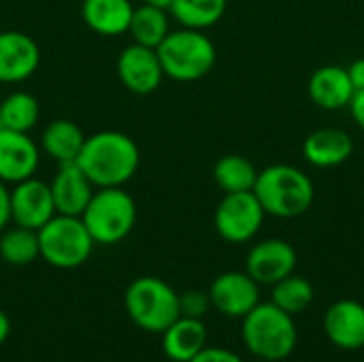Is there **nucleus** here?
Here are the masks:
<instances>
[{
  "instance_id": "2",
  "label": "nucleus",
  "mask_w": 364,
  "mask_h": 362,
  "mask_svg": "<svg viewBox=\"0 0 364 362\" xmlns=\"http://www.w3.org/2000/svg\"><path fill=\"white\" fill-rule=\"evenodd\" d=\"M241 339L252 356L258 361H286L299 344V329L294 316L277 305L258 303L245 318H241Z\"/></svg>"
},
{
  "instance_id": "23",
  "label": "nucleus",
  "mask_w": 364,
  "mask_h": 362,
  "mask_svg": "<svg viewBox=\"0 0 364 362\" xmlns=\"http://www.w3.org/2000/svg\"><path fill=\"white\" fill-rule=\"evenodd\" d=\"M213 179L224 194L252 192L258 179V169L239 154L222 156L213 166Z\"/></svg>"
},
{
  "instance_id": "26",
  "label": "nucleus",
  "mask_w": 364,
  "mask_h": 362,
  "mask_svg": "<svg viewBox=\"0 0 364 362\" xmlns=\"http://www.w3.org/2000/svg\"><path fill=\"white\" fill-rule=\"evenodd\" d=\"M41 115L38 100L30 92H11L0 98V128L30 132Z\"/></svg>"
},
{
  "instance_id": "28",
  "label": "nucleus",
  "mask_w": 364,
  "mask_h": 362,
  "mask_svg": "<svg viewBox=\"0 0 364 362\" xmlns=\"http://www.w3.org/2000/svg\"><path fill=\"white\" fill-rule=\"evenodd\" d=\"M209 307H211L209 292H203V290H188V292L179 294V312H181V316H186V318L203 320L205 314L209 312Z\"/></svg>"
},
{
  "instance_id": "35",
  "label": "nucleus",
  "mask_w": 364,
  "mask_h": 362,
  "mask_svg": "<svg viewBox=\"0 0 364 362\" xmlns=\"http://www.w3.org/2000/svg\"><path fill=\"white\" fill-rule=\"evenodd\" d=\"M256 362H269V361H256Z\"/></svg>"
},
{
  "instance_id": "29",
  "label": "nucleus",
  "mask_w": 364,
  "mask_h": 362,
  "mask_svg": "<svg viewBox=\"0 0 364 362\" xmlns=\"http://www.w3.org/2000/svg\"><path fill=\"white\" fill-rule=\"evenodd\" d=\"M190 362H243V358L226 348H203Z\"/></svg>"
},
{
  "instance_id": "27",
  "label": "nucleus",
  "mask_w": 364,
  "mask_h": 362,
  "mask_svg": "<svg viewBox=\"0 0 364 362\" xmlns=\"http://www.w3.org/2000/svg\"><path fill=\"white\" fill-rule=\"evenodd\" d=\"M314 299H316V290L307 277L290 273L288 277L273 284L271 303L290 316H296V314H303L305 309H309Z\"/></svg>"
},
{
  "instance_id": "25",
  "label": "nucleus",
  "mask_w": 364,
  "mask_h": 362,
  "mask_svg": "<svg viewBox=\"0 0 364 362\" xmlns=\"http://www.w3.org/2000/svg\"><path fill=\"white\" fill-rule=\"evenodd\" d=\"M0 258L11 267H26L41 258L38 252V233L26 226L4 228L0 235Z\"/></svg>"
},
{
  "instance_id": "1",
  "label": "nucleus",
  "mask_w": 364,
  "mask_h": 362,
  "mask_svg": "<svg viewBox=\"0 0 364 362\" xmlns=\"http://www.w3.org/2000/svg\"><path fill=\"white\" fill-rule=\"evenodd\" d=\"M77 164L96 188H124L139 171L141 151L128 134L102 130L85 137Z\"/></svg>"
},
{
  "instance_id": "7",
  "label": "nucleus",
  "mask_w": 364,
  "mask_h": 362,
  "mask_svg": "<svg viewBox=\"0 0 364 362\" xmlns=\"http://www.w3.org/2000/svg\"><path fill=\"white\" fill-rule=\"evenodd\" d=\"M41 258L55 269H77L87 262L94 252V239L77 215L55 213L38 230Z\"/></svg>"
},
{
  "instance_id": "32",
  "label": "nucleus",
  "mask_w": 364,
  "mask_h": 362,
  "mask_svg": "<svg viewBox=\"0 0 364 362\" xmlns=\"http://www.w3.org/2000/svg\"><path fill=\"white\" fill-rule=\"evenodd\" d=\"M348 70V77L354 85V90H364V58L354 60L350 66H346Z\"/></svg>"
},
{
  "instance_id": "17",
  "label": "nucleus",
  "mask_w": 364,
  "mask_h": 362,
  "mask_svg": "<svg viewBox=\"0 0 364 362\" xmlns=\"http://www.w3.org/2000/svg\"><path fill=\"white\" fill-rule=\"evenodd\" d=\"M307 92L316 107H320L324 111H339L350 105L356 90L348 77L346 66L326 64L311 73Z\"/></svg>"
},
{
  "instance_id": "11",
  "label": "nucleus",
  "mask_w": 364,
  "mask_h": 362,
  "mask_svg": "<svg viewBox=\"0 0 364 362\" xmlns=\"http://www.w3.org/2000/svg\"><path fill=\"white\" fill-rule=\"evenodd\" d=\"M55 215L51 188L47 181L28 177L11 188V218L17 226L38 230Z\"/></svg>"
},
{
  "instance_id": "31",
  "label": "nucleus",
  "mask_w": 364,
  "mask_h": 362,
  "mask_svg": "<svg viewBox=\"0 0 364 362\" xmlns=\"http://www.w3.org/2000/svg\"><path fill=\"white\" fill-rule=\"evenodd\" d=\"M348 109H350V113H352L356 126L364 132V90H356V92H354V96H352Z\"/></svg>"
},
{
  "instance_id": "10",
  "label": "nucleus",
  "mask_w": 364,
  "mask_h": 362,
  "mask_svg": "<svg viewBox=\"0 0 364 362\" xmlns=\"http://www.w3.org/2000/svg\"><path fill=\"white\" fill-rule=\"evenodd\" d=\"M117 77L132 94H154L164 79L158 51L139 43H130L117 58Z\"/></svg>"
},
{
  "instance_id": "6",
  "label": "nucleus",
  "mask_w": 364,
  "mask_h": 362,
  "mask_svg": "<svg viewBox=\"0 0 364 362\" xmlns=\"http://www.w3.org/2000/svg\"><path fill=\"white\" fill-rule=\"evenodd\" d=\"M81 220L94 243L115 245L132 233L136 224V203L124 188H96Z\"/></svg>"
},
{
  "instance_id": "4",
  "label": "nucleus",
  "mask_w": 364,
  "mask_h": 362,
  "mask_svg": "<svg viewBox=\"0 0 364 362\" xmlns=\"http://www.w3.org/2000/svg\"><path fill=\"white\" fill-rule=\"evenodd\" d=\"M156 51L164 77L181 83H190L207 77L218 60L213 41L205 34V30H192V28L171 30Z\"/></svg>"
},
{
  "instance_id": "16",
  "label": "nucleus",
  "mask_w": 364,
  "mask_h": 362,
  "mask_svg": "<svg viewBox=\"0 0 364 362\" xmlns=\"http://www.w3.org/2000/svg\"><path fill=\"white\" fill-rule=\"evenodd\" d=\"M49 188H51L55 213L77 215V218H81V213L85 211L87 203L96 192V186L87 179V175L79 169L77 162L60 164Z\"/></svg>"
},
{
  "instance_id": "20",
  "label": "nucleus",
  "mask_w": 364,
  "mask_h": 362,
  "mask_svg": "<svg viewBox=\"0 0 364 362\" xmlns=\"http://www.w3.org/2000/svg\"><path fill=\"white\" fill-rule=\"evenodd\" d=\"M207 348V326L203 320L179 316L162 333V352L168 361L190 362Z\"/></svg>"
},
{
  "instance_id": "15",
  "label": "nucleus",
  "mask_w": 364,
  "mask_h": 362,
  "mask_svg": "<svg viewBox=\"0 0 364 362\" xmlns=\"http://www.w3.org/2000/svg\"><path fill=\"white\" fill-rule=\"evenodd\" d=\"M324 335L339 350L364 348V305L354 299L333 303L324 314Z\"/></svg>"
},
{
  "instance_id": "9",
  "label": "nucleus",
  "mask_w": 364,
  "mask_h": 362,
  "mask_svg": "<svg viewBox=\"0 0 364 362\" xmlns=\"http://www.w3.org/2000/svg\"><path fill=\"white\" fill-rule=\"evenodd\" d=\"M211 307L228 318H245L260 303V284L247 271H226L209 286Z\"/></svg>"
},
{
  "instance_id": "14",
  "label": "nucleus",
  "mask_w": 364,
  "mask_h": 362,
  "mask_svg": "<svg viewBox=\"0 0 364 362\" xmlns=\"http://www.w3.org/2000/svg\"><path fill=\"white\" fill-rule=\"evenodd\" d=\"M41 164V147L30 132L0 128V181L17 183L34 177Z\"/></svg>"
},
{
  "instance_id": "21",
  "label": "nucleus",
  "mask_w": 364,
  "mask_h": 362,
  "mask_svg": "<svg viewBox=\"0 0 364 362\" xmlns=\"http://www.w3.org/2000/svg\"><path fill=\"white\" fill-rule=\"evenodd\" d=\"M85 143V134L73 119H53L43 128L41 151L58 164L77 162Z\"/></svg>"
},
{
  "instance_id": "12",
  "label": "nucleus",
  "mask_w": 364,
  "mask_h": 362,
  "mask_svg": "<svg viewBox=\"0 0 364 362\" xmlns=\"http://www.w3.org/2000/svg\"><path fill=\"white\" fill-rule=\"evenodd\" d=\"M296 269V250L284 239H264L256 243L245 258V271L260 284L273 286Z\"/></svg>"
},
{
  "instance_id": "24",
  "label": "nucleus",
  "mask_w": 364,
  "mask_h": 362,
  "mask_svg": "<svg viewBox=\"0 0 364 362\" xmlns=\"http://www.w3.org/2000/svg\"><path fill=\"white\" fill-rule=\"evenodd\" d=\"M228 0H173L168 13L181 28L207 30L226 13Z\"/></svg>"
},
{
  "instance_id": "33",
  "label": "nucleus",
  "mask_w": 364,
  "mask_h": 362,
  "mask_svg": "<svg viewBox=\"0 0 364 362\" xmlns=\"http://www.w3.org/2000/svg\"><path fill=\"white\" fill-rule=\"evenodd\" d=\"M9 335H11V320H9V316L0 309V346L9 339Z\"/></svg>"
},
{
  "instance_id": "19",
  "label": "nucleus",
  "mask_w": 364,
  "mask_h": 362,
  "mask_svg": "<svg viewBox=\"0 0 364 362\" xmlns=\"http://www.w3.org/2000/svg\"><path fill=\"white\" fill-rule=\"evenodd\" d=\"M134 4L130 0H83L81 17L100 36H119L130 28Z\"/></svg>"
},
{
  "instance_id": "22",
  "label": "nucleus",
  "mask_w": 364,
  "mask_h": 362,
  "mask_svg": "<svg viewBox=\"0 0 364 362\" xmlns=\"http://www.w3.org/2000/svg\"><path fill=\"white\" fill-rule=\"evenodd\" d=\"M171 32V13L151 4H139L134 6L128 34L132 36V43L158 49V45L166 38Z\"/></svg>"
},
{
  "instance_id": "18",
  "label": "nucleus",
  "mask_w": 364,
  "mask_h": 362,
  "mask_svg": "<svg viewBox=\"0 0 364 362\" xmlns=\"http://www.w3.org/2000/svg\"><path fill=\"white\" fill-rule=\"evenodd\" d=\"M352 154H354V141L341 128L314 130L303 143V156L316 169L339 166L348 162Z\"/></svg>"
},
{
  "instance_id": "8",
  "label": "nucleus",
  "mask_w": 364,
  "mask_h": 362,
  "mask_svg": "<svg viewBox=\"0 0 364 362\" xmlns=\"http://www.w3.org/2000/svg\"><path fill=\"white\" fill-rule=\"evenodd\" d=\"M264 215L267 213L254 192L224 194V198L215 207L213 226L224 241L239 245L252 241L260 233Z\"/></svg>"
},
{
  "instance_id": "36",
  "label": "nucleus",
  "mask_w": 364,
  "mask_h": 362,
  "mask_svg": "<svg viewBox=\"0 0 364 362\" xmlns=\"http://www.w3.org/2000/svg\"><path fill=\"white\" fill-rule=\"evenodd\" d=\"M0 87H2V83H0ZM0 98H2V96H0Z\"/></svg>"
},
{
  "instance_id": "13",
  "label": "nucleus",
  "mask_w": 364,
  "mask_h": 362,
  "mask_svg": "<svg viewBox=\"0 0 364 362\" xmlns=\"http://www.w3.org/2000/svg\"><path fill=\"white\" fill-rule=\"evenodd\" d=\"M41 64V49L32 36L19 30L0 32V83H21Z\"/></svg>"
},
{
  "instance_id": "34",
  "label": "nucleus",
  "mask_w": 364,
  "mask_h": 362,
  "mask_svg": "<svg viewBox=\"0 0 364 362\" xmlns=\"http://www.w3.org/2000/svg\"><path fill=\"white\" fill-rule=\"evenodd\" d=\"M143 4H151V6H158V9L168 11L171 4H173V0H143Z\"/></svg>"
},
{
  "instance_id": "3",
  "label": "nucleus",
  "mask_w": 364,
  "mask_h": 362,
  "mask_svg": "<svg viewBox=\"0 0 364 362\" xmlns=\"http://www.w3.org/2000/svg\"><path fill=\"white\" fill-rule=\"evenodd\" d=\"M267 215L290 220L303 215L316 198V186L307 173L292 164H273L258 171L252 190Z\"/></svg>"
},
{
  "instance_id": "5",
  "label": "nucleus",
  "mask_w": 364,
  "mask_h": 362,
  "mask_svg": "<svg viewBox=\"0 0 364 362\" xmlns=\"http://www.w3.org/2000/svg\"><path fill=\"white\" fill-rule=\"evenodd\" d=\"M126 314L145 333L162 335L179 316V294L160 277L143 275L130 282L124 294Z\"/></svg>"
},
{
  "instance_id": "30",
  "label": "nucleus",
  "mask_w": 364,
  "mask_h": 362,
  "mask_svg": "<svg viewBox=\"0 0 364 362\" xmlns=\"http://www.w3.org/2000/svg\"><path fill=\"white\" fill-rule=\"evenodd\" d=\"M13 222L11 218V188H6L4 181H0V233Z\"/></svg>"
}]
</instances>
